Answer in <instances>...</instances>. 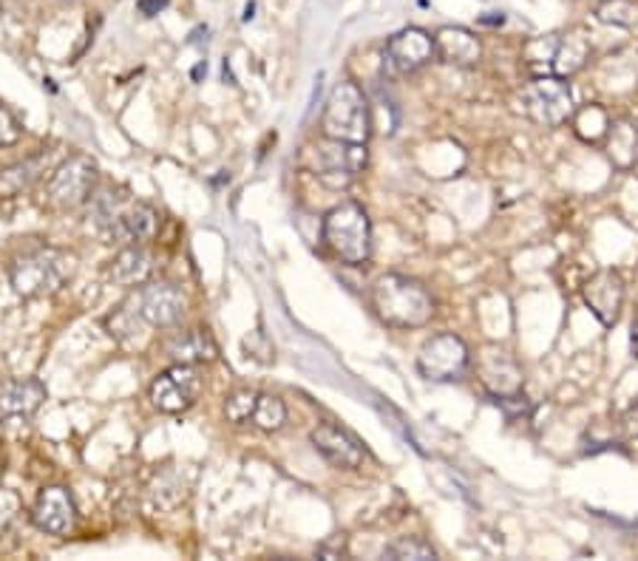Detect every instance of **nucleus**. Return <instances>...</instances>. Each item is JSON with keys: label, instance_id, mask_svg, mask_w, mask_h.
<instances>
[{"label": "nucleus", "instance_id": "c756f323", "mask_svg": "<svg viewBox=\"0 0 638 561\" xmlns=\"http://www.w3.org/2000/svg\"><path fill=\"white\" fill-rule=\"evenodd\" d=\"M137 7H140L145 17H154V14H160L162 9L168 7V0H137Z\"/></svg>", "mask_w": 638, "mask_h": 561}, {"label": "nucleus", "instance_id": "f03ea898", "mask_svg": "<svg viewBox=\"0 0 638 561\" xmlns=\"http://www.w3.org/2000/svg\"><path fill=\"white\" fill-rule=\"evenodd\" d=\"M74 275V255L57 247H35L28 253L17 255L9 267L12 289L21 298H43L55 295L66 287V280Z\"/></svg>", "mask_w": 638, "mask_h": 561}, {"label": "nucleus", "instance_id": "bb28decb", "mask_svg": "<svg viewBox=\"0 0 638 561\" xmlns=\"http://www.w3.org/2000/svg\"><path fill=\"white\" fill-rule=\"evenodd\" d=\"M383 559H437L435 548L423 539H398L383 550Z\"/></svg>", "mask_w": 638, "mask_h": 561}, {"label": "nucleus", "instance_id": "f3484780", "mask_svg": "<svg viewBox=\"0 0 638 561\" xmlns=\"http://www.w3.org/2000/svg\"><path fill=\"white\" fill-rule=\"evenodd\" d=\"M483 55L480 40L471 35L469 28L446 26L435 35V57L449 65H474Z\"/></svg>", "mask_w": 638, "mask_h": 561}, {"label": "nucleus", "instance_id": "20e7f679", "mask_svg": "<svg viewBox=\"0 0 638 561\" xmlns=\"http://www.w3.org/2000/svg\"><path fill=\"white\" fill-rule=\"evenodd\" d=\"M369 103L364 97V88L352 80L338 83L327 97V106L321 114L323 136L341 142H361L366 145L369 140Z\"/></svg>", "mask_w": 638, "mask_h": 561}, {"label": "nucleus", "instance_id": "f257e3e1", "mask_svg": "<svg viewBox=\"0 0 638 561\" xmlns=\"http://www.w3.org/2000/svg\"><path fill=\"white\" fill-rule=\"evenodd\" d=\"M373 307L380 321L394 330H417L435 315V301L421 280L406 275H380L373 287Z\"/></svg>", "mask_w": 638, "mask_h": 561}, {"label": "nucleus", "instance_id": "b1692460", "mask_svg": "<svg viewBox=\"0 0 638 561\" xmlns=\"http://www.w3.org/2000/svg\"><path fill=\"white\" fill-rule=\"evenodd\" d=\"M574 128L576 134L582 136L584 142H599L604 134H607V114L602 111L599 106H584L576 111L574 117Z\"/></svg>", "mask_w": 638, "mask_h": 561}, {"label": "nucleus", "instance_id": "9d476101", "mask_svg": "<svg viewBox=\"0 0 638 561\" xmlns=\"http://www.w3.org/2000/svg\"><path fill=\"white\" fill-rule=\"evenodd\" d=\"M386 65L398 74H412V71L423 69L426 63H432L435 57V37L423 32V28H403L398 35L389 37L386 43Z\"/></svg>", "mask_w": 638, "mask_h": 561}, {"label": "nucleus", "instance_id": "423d86ee", "mask_svg": "<svg viewBox=\"0 0 638 561\" xmlns=\"http://www.w3.org/2000/svg\"><path fill=\"white\" fill-rule=\"evenodd\" d=\"M94 188H97V162L92 156L74 154L57 165L49 184H46V196L57 207L74 211L92 199Z\"/></svg>", "mask_w": 638, "mask_h": 561}, {"label": "nucleus", "instance_id": "6e6552de", "mask_svg": "<svg viewBox=\"0 0 638 561\" xmlns=\"http://www.w3.org/2000/svg\"><path fill=\"white\" fill-rule=\"evenodd\" d=\"M366 145L361 142L327 140L312 151V170L323 184L330 188H346V184L366 168Z\"/></svg>", "mask_w": 638, "mask_h": 561}, {"label": "nucleus", "instance_id": "9b49d317", "mask_svg": "<svg viewBox=\"0 0 638 561\" xmlns=\"http://www.w3.org/2000/svg\"><path fill=\"white\" fill-rule=\"evenodd\" d=\"M188 312V301H185L182 289L174 284H147L140 289V303H137V315L147 321L151 326H176Z\"/></svg>", "mask_w": 638, "mask_h": 561}, {"label": "nucleus", "instance_id": "6ab92c4d", "mask_svg": "<svg viewBox=\"0 0 638 561\" xmlns=\"http://www.w3.org/2000/svg\"><path fill=\"white\" fill-rule=\"evenodd\" d=\"M151 273H154V255L140 244H128L108 264V278L120 287H142Z\"/></svg>", "mask_w": 638, "mask_h": 561}, {"label": "nucleus", "instance_id": "4be33fe9", "mask_svg": "<svg viewBox=\"0 0 638 561\" xmlns=\"http://www.w3.org/2000/svg\"><path fill=\"white\" fill-rule=\"evenodd\" d=\"M607 154H611V159L616 162L618 168H627V165H633V159H636V147H638V134L636 128L627 126V122H618L616 128H611L607 131Z\"/></svg>", "mask_w": 638, "mask_h": 561}, {"label": "nucleus", "instance_id": "4468645a", "mask_svg": "<svg viewBox=\"0 0 638 561\" xmlns=\"http://www.w3.org/2000/svg\"><path fill=\"white\" fill-rule=\"evenodd\" d=\"M309 440H312L318 454H321L327 463L335 465V468L352 470L361 468V463H364L366 451L364 445H361L358 437L350 434L346 428L335 426V422H321V426L309 434Z\"/></svg>", "mask_w": 638, "mask_h": 561}, {"label": "nucleus", "instance_id": "393cba45", "mask_svg": "<svg viewBox=\"0 0 638 561\" xmlns=\"http://www.w3.org/2000/svg\"><path fill=\"white\" fill-rule=\"evenodd\" d=\"M256 401H259V392H253V389H239V392H233L225 401V417L231 422H236V426H241V422H247L253 417Z\"/></svg>", "mask_w": 638, "mask_h": 561}, {"label": "nucleus", "instance_id": "cd10ccee", "mask_svg": "<svg viewBox=\"0 0 638 561\" xmlns=\"http://www.w3.org/2000/svg\"><path fill=\"white\" fill-rule=\"evenodd\" d=\"M21 134V122L14 120V114L7 106H0V145H14Z\"/></svg>", "mask_w": 638, "mask_h": 561}, {"label": "nucleus", "instance_id": "39448f33", "mask_svg": "<svg viewBox=\"0 0 638 561\" xmlns=\"http://www.w3.org/2000/svg\"><path fill=\"white\" fill-rule=\"evenodd\" d=\"M519 111L525 114L528 120H533L536 126L556 128L568 120L574 114V94H570V85L565 83V77H556V74H542L533 83H528L517 97Z\"/></svg>", "mask_w": 638, "mask_h": 561}, {"label": "nucleus", "instance_id": "dca6fc26", "mask_svg": "<svg viewBox=\"0 0 638 561\" xmlns=\"http://www.w3.org/2000/svg\"><path fill=\"white\" fill-rule=\"evenodd\" d=\"M156 227H160V213L145 202H128L117 216H114L111 225L106 227V232L114 241L120 244H142V241L154 239Z\"/></svg>", "mask_w": 638, "mask_h": 561}, {"label": "nucleus", "instance_id": "412c9836", "mask_svg": "<svg viewBox=\"0 0 638 561\" xmlns=\"http://www.w3.org/2000/svg\"><path fill=\"white\" fill-rule=\"evenodd\" d=\"M588 57H590L588 37L579 35V32H574V35L559 37V40H556L554 60H551V71H554L556 77H570V74H576V71L588 63Z\"/></svg>", "mask_w": 638, "mask_h": 561}, {"label": "nucleus", "instance_id": "a878e982", "mask_svg": "<svg viewBox=\"0 0 638 561\" xmlns=\"http://www.w3.org/2000/svg\"><path fill=\"white\" fill-rule=\"evenodd\" d=\"M596 17L602 23H613V26H633L638 17V9L630 0H604L596 9Z\"/></svg>", "mask_w": 638, "mask_h": 561}, {"label": "nucleus", "instance_id": "2eb2a0df", "mask_svg": "<svg viewBox=\"0 0 638 561\" xmlns=\"http://www.w3.org/2000/svg\"><path fill=\"white\" fill-rule=\"evenodd\" d=\"M46 403V386L37 378H14L0 386V420L26 422Z\"/></svg>", "mask_w": 638, "mask_h": 561}, {"label": "nucleus", "instance_id": "0eeeda50", "mask_svg": "<svg viewBox=\"0 0 638 561\" xmlns=\"http://www.w3.org/2000/svg\"><path fill=\"white\" fill-rule=\"evenodd\" d=\"M469 360V346H465L463 337L440 332V335L428 337L426 344L421 346L417 372L426 380H435V383H449V380L463 378Z\"/></svg>", "mask_w": 638, "mask_h": 561}, {"label": "nucleus", "instance_id": "f8f14e48", "mask_svg": "<svg viewBox=\"0 0 638 561\" xmlns=\"http://www.w3.org/2000/svg\"><path fill=\"white\" fill-rule=\"evenodd\" d=\"M582 295L590 312L604 326H613L618 315H622V303H625V278L616 270H599V273H593L584 280Z\"/></svg>", "mask_w": 638, "mask_h": 561}, {"label": "nucleus", "instance_id": "ddd939ff", "mask_svg": "<svg viewBox=\"0 0 638 561\" xmlns=\"http://www.w3.org/2000/svg\"><path fill=\"white\" fill-rule=\"evenodd\" d=\"M32 520L43 534L69 536L74 522H78V508H74L69 488H63V485L43 488L35 502V511H32Z\"/></svg>", "mask_w": 638, "mask_h": 561}, {"label": "nucleus", "instance_id": "c85d7f7f", "mask_svg": "<svg viewBox=\"0 0 638 561\" xmlns=\"http://www.w3.org/2000/svg\"><path fill=\"white\" fill-rule=\"evenodd\" d=\"M497 401V406L506 411L508 417H517V415H525L528 408H531V403L525 401V394L517 392V394H503V397H494Z\"/></svg>", "mask_w": 638, "mask_h": 561}, {"label": "nucleus", "instance_id": "1a4fd4ad", "mask_svg": "<svg viewBox=\"0 0 638 561\" xmlns=\"http://www.w3.org/2000/svg\"><path fill=\"white\" fill-rule=\"evenodd\" d=\"M199 389H202V380H199L197 366L174 363L168 372H162L151 383V403L165 415H179L197 403Z\"/></svg>", "mask_w": 638, "mask_h": 561}, {"label": "nucleus", "instance_id": "5701e85b", "mask_svg": "<svg viewBox=\"0 0 638 561\" xmlns=\"http://www.w3.org/2000/svg\"><path fill=\"white\" fill-rule=\"evenodd\" d=\"M250 420H253V426L261 428V431H279V428L287 422V408H284V403H281L279 397H273V394H259Z\"/></svg>", "mask_w": 638, "mask_h": 561}, {"label": "nucleus", "instance_id": "7ed1b4c3", "mask_svg": "<svg viewBox=\"0 0 638 561\" xmlns=\"http://www.w3.org/2000/svg\"><path fill=\"white\" fill-rule=\"evenodd\" d=\"M323 244L346 264H366L373 255V222L358 202H344L323 216Z\"/></svg>", "mask_w": 638, "mask_h": 561}, {"label": "nucleus", "instance_id": "a211bd4d", "mask_svg": "<svg viewBox=\"0 0 638 561\" xmlns=\"http://www.w3.org/2000/svg\"><path fill=\"white\" fill-rule=\"evenodd\" d=\"M480 372H483L485 389H488L494 397L522 392V372H519V366L513 363V358L506 355V351L499 349L485 351Z\"/></svg>", "mask_w": 638, "mask_h": 561}, {"label": "nucleus", "instance_id": "aec40b11", "mask_svg": "<svg viewBox=\"0 0 638 561\" xmlns=\"http://www.w3.org/2000/svg\"><path fill=\"white\" fill-rule=\"evenodd\" d=\"M168 358L174 363H185V366H199V363H211V360L218 358V346L211 337V332L204 330H188L179 332L168 341L165 346Z\"/></svg>", "mask_w": 638, "mask_h": 561}]
</instances>
